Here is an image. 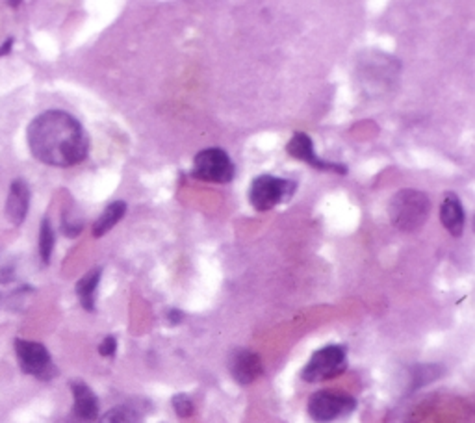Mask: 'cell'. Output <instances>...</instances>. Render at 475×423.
<instances>
[{"label": "cell", "mask_w": 475, "mask_h": 423, "mask_svg": "<svg viewBox=\"0 0 475 423\" xmlns=\"http://www.w3.org/2000/svg\"><path fill=\"white\" fill-rule=\"evenodd\" d=\"M30 153L45 166L73 167L89 153V138L80 121L64 110H47L28 125Z\"/></svg>", "instance_id": "cell-1"}, {"label": "cell", "mask_w": 475, "mask_h": 423, "mask_svg": "<svg viewBox=\"0 0 475 423\" xmlns=\"http://www.w3.org/2000/svg\"><path fill=\"white\" fill-rule=\"evenodd\" d=\"M431 212L429 197L414 188L399 190L389 204V218L401 232H414L426 225Z\"/></svg>", "instance_id": "cell-2"}, {"label": "cell", "mask_w": 475, "mask_h": 423, "mask_svg": "<svg viewBox=\"0 0 475 423\" xmlns=\"http://www.w3.org/2000/svg\"><path fill=\"white\" fill-rule=\"evenodd\" d=\"M295 183L273 175L256 176L249 188V202L258 212H267L288 201L295 194Z\"/></svg>", "instance_id": "cell-3"}, {"label": "cell", "mask_w": 475, "mask_h": 423, "mask_svg": "<svg viewBox=\"0 0 475 423\" xmlns=\"http://www.w3.org/2000/svg\"><path fill=\"white\" fill-rule=\"evenodd\" d=\"M236 167L230 157L220 147H208L199 150L193 158L192 176L204 180V183L227 184L234 178Z\"/></svg>", "instance_id": "cell-4"}, {"label": "cell", "mask_w": 475, "mask_h": 423, "mask_svg": "<svg viewBox=\"0 0 475 423\" xmlns=\"http://www.w3.org/2000/svg\"><path fill=\"white\" fill-rule=\"evenodd\" d=\"M347 370V353L344 346H325L318 349L303 368V381L321 382L342 375Z\"/></svg>", "instance_id": "cell-5"}, {"label": "cell", "mask_w": 475, "mask_h": 423, "mask_svg": "<svg viewBox=\"0 0 475 423\" xmlns=\"http://www.w3.org/2000/svg\"><path fill=\"white\" fill-rule=\"evenodd\" d=\"M356 407L353 396L338 390H319L309 400V416L316 423H329L347 416Z\"/></svg>", "instance_id": "cell-6"}, {"label": "cell", "mask_w": 475, "mask_h": 423, "mask_svg": "<svg viewBox=\"0 0 475 423\" xmlns=\"http://www.w3.org/2000/svg\"><path fill=\"white\" fill-rule=\"evenodd\" d=\"M15 353H17L19 366L26 375H34L38 379L49 381L58 374L54 364H52L49 349L40 342H30V340L17 338L15 340Z\"/></svg>", "instance_id": "cell-7"}, {"label": "cell", "mask_w": 475, "mask_h": 423, "mask_svg": "<svg viewBox=\"0 0 475 423\" xmlns=\"http://www.w3.org/2000/svg\"><path fill=\"white\" fill-rule=\"evenodd\" d=\"M288 155L297 158V160H303L309 166H312L314 169L319 171H335L338 175H347V167L344 164H336V162H327L323 158H319L314 150V143L312 140L305 134V132H295L291 136V140L286 145Z\"/></svg>", "instance_id": "cell-8"}, {"label": "cell", "mask_w": 475, "mask_h": 423, "mask_svg": "<svg viewBox=\"0 0 475 423\" xmlns=\"http://www.w3.org/2000/svg\"><path fill=\"white\" fill-rule=\"evenodd\" d=\"M229 370L234 381L240 384H251L264 374L260 356L249 349L234 351L229 360Z\"/></svg>", "instance_id": "cell-9"}, {"label": "cell", "mask_w": 475, "mask_h": 423, "mask_svg": "<svg viewBox=\"0 0 475 423\" xmlns=\"http://www.w3.org/2000/svg\"><path fill=\"white\" fill-rule=\"evenodd\" d=\"M30 199H32V192H30V186L26 184V180L15 178L10 184V194L6 199V218L12 225L19 227L24 223L28 210H30Z\"/></svg>", "instance_id": "cell-10"}, {"label": "cell", "mask_w": 475, "mask_h": 423, "mask_svg": "<svg viewBox=\"0 0 475 423\" xmlns=\"http://www.w3.org/2000/svg\"><path fill=\"white\" fill-rule=\"evenodd\" d=\"M440 221L444 229L448 230L452 236H462L464 232V223H466V214L461 199L450 192L445 194L440 204Z\"/></svg>", "instance_id": "cell-11"}, {"label": "cell", "mask_w": 475, "mask_h": 423, "mask_svg": "<svg viewBox=\"0 0 475 423\" xmlns=\"http://www.w3.org/2000/svg\"><path fill=\"white\" fill-rule=\"evenodd\" d=\"M71 392L75 400V414L82 421H95L99 416V400L94 390L82 381H73Z\"/></svg>", "instance_id": "cell-12"}, {"label": "cell", "mask_w": 475, "mask_h": 423, "mask_svg": "<svg viewBox=\"0 0 475 423\" xmlns=\"http://www.w3.org/2000/svg\"><path fill=\"white\" fill-rule=\"evenodd\" d=\"M101 277H103V267H95L92 271H87V274L76 283L78 301L87 312L95 310V295H97Z\"/></svg>", "instance_id": "cell-13"}, {"label": "cell", "mask_w": 475, "mask_h": 423, "mask_svg": "<svg viewBox=\"0 0 475 423\" xmlns=\"http://www.w3.org/2000/svg\"><path fill=\"white\" fill-rule=\"evenodd\" d=\"M125 214H127V202L125 201H113V202H110L103 210V214L94 223V236L95 238H101V236L108 234L119 221L123 220Z\"/></svg>", "instance_id": "cell-14"}, {"label": "cell", "mask_w": 475, "mask_h": 423, "mask_svg": "<svg viewBox=\"0 0 475 423\" xmlns=\"http://www.w3.org/2000/svg\"><path fill=\"white\" fill-rule=\"evenodd\" d=\"M54 246H56V234H54L50 220L45 218L40 225V239H38V249H40V256L43 264L50 262Z\"/></svg>", "instance_id": "cell-15"}, {"label": "cell", "mask_w": 475, "mask_h": 423, "mask_svg": "<svg viewBox=\"0 0 475 423\" xmlns=\"http://www.w3.org/2000/svg\"><path fill=\"white\" fill-rule=\"evenodd\" d=\"M99 423H139V414L132 407L121 405L104 412Z\"/></svg>", "instance_id": "cell-16"}, {"label": "cell", "mask_w": 475, "mask_h": 423, "mask_svg": "<svg viewBox=\"0 0 475 423\" xmlns=\"http://www.w3.org/2000/svg\"><path fill=\"white\" fill-rule=\"evenodd\" d=\"M84 229V221L80 218H75L71 212H64V216H62V232L69 238H75L82 232Z\"/></svg>", "instance_id": "cell-17"}, {"label": "cell", "mask_w": 475, "mask_h": 423, "mask_svg": "<svg viewBox=\"0 0 475 423\" xmlns=\"http://www.w3.org/2000/svg\"><path fill=\"white\" fill-rule=\"evenodd\" d=\"M173 409H175L176 416H181V418H190L195 410L193 401L184 394H178L173 398Z\"/></svg>", "instance_id": "cell-18"}, {"label": "cell", "mask_w": 475, "mask_h": 423, "mask_svg": "<svg viewBox=\"0 0 475 423\" xmlns=\"http://www.w3.org/2000/svg\"><path fill=\"white\" fill-rule=\"evenodd\" d=\"M115 351H117V340H115V337H106L101 342V346H99V353L103 356H113Z\"/></svg>", "instance_id": "cell-19"}, {"label": "cell", "mask_w": 475, "mask_h": 423, "mask_svg": "<svg viewBox=\"0 0 475 423\" xmlns=\"http://www.w3.org/2000/svg\"><path fill=\"white\" fill-rule=\"evenodd\" d=\"M13 38H8V40H4V43L3 45H0V58H4V56H8L10 52H12V49H13Z\"/></svg>", "instance_id": "cell-20"}, {"label": "cell", "mask_w": 475, "mask_h": 423, "mask_svg": "<svg viewBox=\"0 0 475 423\" xmlns=\"http://www.w3.org/2000/svg\"><path fill=\"white\" fill-rule=\"evenodd\" d=\"M12 281H13V271L12 269L4 267L3 271H0V283L6 284V283H12Z\"/></svg>", "instance_id": "cell-21"}, {"label": "cell", "mask_w": 475, "mask_h": 423, "mask_svg": "<svg viewBox=\"0 0 475 423\" xmlns=\"http://www.w3.org/2000/svg\"><path fill=\"white\" fill-rule=\"evenodd\" d=\"M181 320H183V312H178V310H171V312H169V321H171L173 325L178 323Z\"/></svg>", "instance_id": "cell-22"}, {"label": "cell", "mask_w": 475, "mask_h": 423, "mask_svg": "<svg viewBox=\"0 0 475 423\" xmlns=\"http://www.w3.org/2000/svg\"><path fill=\"white\" fill-rule=\"evenodd\" d=\"M3 301H4V297H3V293H0V307H3Z\"/></svg>", "instance_id": "cell-23"}]
</instances>
